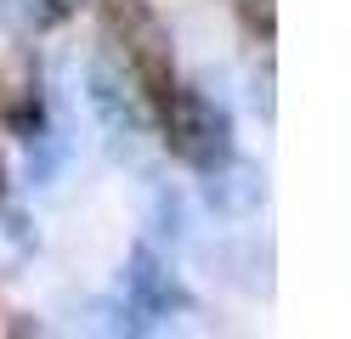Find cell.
Here are the masks:
<instances>
[{"label": "cell", "instance_id": "6da1fadb", "mask_svg": "<svg viewBox=\"0 0 351 339\" xmlns=\"http://www.w3.org/2000/svg\"><path fill=\"white\" fill-rule=\"evenodd\" d=\"M159 102H165V136H170L176 158H187L193 170H215L221 158H232V125L210 90H176L170 85Z\"/></svg>", "mask_w": 351, "mask_h": 339}, {"label": "cell", "instance_id": "7a4b0ae2", "mask_svg": "<svg viewBox=\"0 0 351 339\" xmlns=\"http://www.w3.org/2000/svg\"><path fill=\"white\" fill-rule=\"evenodd\" d=\"M108 34H114V45L125 51L130 74H136L147 85V97H165V90L176 85V45H170V29L159 23V12H147L142 0H108Z\"/></svg>", "mask_w": 351, "mask_h": 339}, {"label": "cell", "instance_id": "3957f363", "mask_svg": "<svg viewBox=\"0 0 351 339\" xmlns=\"http://www.w3.org/2000/svg\"><path fill=\"white\" fill-rule=\"evenodd\" d=\"M176 305H187V294L176 288V277L159 266L153 249H136V255H130V271H125V316H136L130 328H147L153 316H170Z\"/></svg>", "mask_w": 351, "mask_h": 339}, {"label": "cell", "instance_id": "277c9868", "mask_svg": "<svg viewBox=\"0 0 351 339\" xmlns=\"http://www.w3.org/2000/svg\"><path fill=\"white\" fill-rule=\"evenodd\" d=\"M85 102H91V113L102 119V130H108V142H114V153H136V142H142V113H136L130 90L119 85V74H114L108 62L91 68V79H85Z\"/></svg>", "mask_w": 351, "mask_h": 339}, {"label": "cell", "instance_id": "5b68a950", "mask_svg": "<svg viewBox=\"0 0 351 339\" xmlns=\"http://www.w3.org/2000/svg\"><path fill=\"white\" fill-rule=\"evenodd\" d=\"M210 175V203H215V215H255L261 210V198H267V181H261V170L250 164H238V158H221Z\"/></svg>", "mask_w": 351, "mask_h": 339}, {"label": "cell", "instance_id": "8992f818", "mask_svg": "<svg viewBox=\"0 0 351 339\" xmlns=\"http://www.w3.org/2000/svg\"><path fill=\"white\" fill-rule=\"evenodd\" d=\"M210 266L221 271V283L232 288H244V294H267L272 288V255L261 243H221V249H210Z\"/></svg>", "mask_w": 351, "mask_h": 339}, {"label": "cell", "instance_id": "52a82bcc", "mask_svg": "<svg viewBox=\"0 0 351 339\" xmlns=\"http://www.w3.org/2000/svg\"><path fill=\"white\" fill-rule=\"evenodd\" d=\"M62 164H69V136L51 125L29 130V181H57Z\"/></svg>", "mask_w": 351, "mask_h": 339}, {"label": "cell", "instance_id": "ba28073f", "mask_svg": "<svg viewBox=\"0 0 351 339\" xmlns=\"http://www.w3.org/2000/svg\"><path fill=\"white\" fill-rule=\"evenodd\" d=\"M147 221L159 238H187L193 232V215H187V198L176 187H153V203H147Z\"/></svg>", "mask_w": 351, "mask_h": 339}, {"label": "cell", "instance_id": "9c48e42d", "mask_svg": "<svg viewBox=\"0 0 351 339\" xmlns=\"http://www.w3.org/2000/svg\"><path fill=\"white\" fill-rule=\"evenodd\" d=\"M34 255V232L23 215H0V277H17Z\"/></svg>", "mask_w": 351, "mask_h": 339}, {"label": "cell", "instance_id": "30bf717a", "mask_svg": "<svg viewBox=\"0 0 351 339\" xmlns=\"http://www.w3.org/2000/svg\"><path fill=\"white\" fill-rule=\"evenodd\" d=\"M62 12V0H0V23H6L12 34H40L51 29Z\"/></svg>", "mask_w": 351, "mask_h": 339}]
</instances>
